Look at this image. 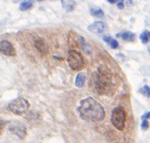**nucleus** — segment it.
I'll list each match as a JSON object with an SVG mask.
<instances>
[{
  "label": "nucleus",
  "instance_id": "obj_1",
  "mask_svg": "<svg viewBox=\"0 0 150 143\" xmlns=\"http://www.w3.org/2000/svg\"><path fill=\"white\" fill-rule=\"evenodd\" d=\"M77 110L81 118L84 120L99 122L105 117V110L102 106L93 98H85L81 100Z\"/></svg>",
  "mask_w": 150,
  "mask_h": 143
},
{
  "label": "nucleus",
  "instance_id": "obj_2",
  "mask_svg": "<svg viewBox=\"0 0 150 143\" xmlns=\"http://www.w3.org/2000/svg\"><path fill=\"white\" fill-rule=\"evenodd\" d=\"M93 81H94V85H96V90L100 93V94H105L110 92L112 89V81L106 75V73H101V70H99V73L94 74L93 76Z\"/></svg>",
  "mask_w": 150,
  "mask_h": 143
},
{
  "label": "nucleus",
  "instance_id": "obj_3",
  "mask_svg": "<svg viewBox=\"0 0 150 143\" xmlns=\"http://www.w3.org/2000/svg\"><path fill=\"white\" fill-rule=\"evenodd\" d=\"M67 61H68V65L69 67L73 69V70H80L84 67L85 62H84V59L81 56V54L76 50H69L68 51V55H67Z\"/></svg>",
  "mask_w": 150,
  "mask_h": 143
},
{
  "label": "nucleus",
  "instance_id": "obj_4",
  "mask_svg": "<svg viewBox=\"0 0 150 143\" xmlns=\"http://www.w3.org/2000/svg\"><path fill=\"white\" fill-rule=\"evenodd\" d=\"M30 107V103L24 98H18L8 105V110L15 115H23Z\"/></svg>",
  "mask_w": 150,
  "mask_h": 143
},
{
  "label": "nucleus",
  "instance_id": "obj_5",
  "mask_svg": "<svg viewBox=\"0 0 150 143\" xmlns=\"http://www.w3.org/2000/svg\"><path fill=\"white\" fill-rule=\"evenodd\" d=\"M125 120H126V114L125 110L122 107H117L113 110L112 113V123L117 130H124L125 126Z\"/></svg>",
  "mask_w": 150,
  "mask_h": 143
},
{
  "label": "nucleus",
  "instance_id": "obj_6",
  "mask_svg": "<svg viewBox=\"0 0 150 143\" xmlns=\"http://www.w3.org/2000/svg\"><path fill=\"white\" fill-rule=\"evenodd\" d=\"M9 131H10L13 134L17 135L18 138H21V139H24L25 135H26V127H25L24 124H22V123H20V122L11 123V124L9 125Z\"/></svg>",
  "mask_w": 150,
  "mask_h": 143
},
{
  "label": "nucleus",
  "instance_id": "obj_7",
  "mask_svg": "<svg viewBox=\"0 0 150 143\" xmlns=\"http://www.w3.org/2000/svg\"><path fill=\"white\" fill-rule=\"evenodd\" d=\"M0 52L2 55H5V56H10V57H13V56L16 55L14 46L9 41H7V40L0 41Z\"/></svg>",
  "mask_w": 150,
  "mask_h": 143
},
{
  "label": "nucleus",
  "instance_id": "obj_8",
  "mask_svg": "<svg viewBox=\"0 0 150 143\" xmlns=\"http://www.w3.org/2000/svg\"><path fill=\"white\" fill-rule=\"evenodd\" d=\"M88 30L94 34H101L106 30V24L104 22H94L88 28Z\"/></svg>",
  "mask_w": 150,
  "mask_h": 143
},
{
  "label": "nucleus",
  "instance_id": "obj_9",
  "mask_svg": "<svg viewBox=\"0 0 150 143\" xmlns=\"http://www.w3.org/2000/svg\"><path fill=\"white\" fill-rule=\"evenodd\" d=\"M34 47L36 48V50H38L40 54H42V55L48 54V47H47L46 42H44L42 39H36V40L34 41Z\"/></svg>",
  "mask_w": 150,
  "mask_h": 143
},
{
  "label": "nucleus",
  "instance_id": "obj_10",
  "mask_svg": "<svg viewBox=\"0 0 150 143\" xmlns=\"http://www.w3.org/2000/svg\"><path fill=\"white\" fill-rule=\"evenodd\" d=\"M117 36L120 38V39H123L124 41H128V42H132V41L135 40V35H134V33H132V32H123V33H118Z\"/></svg>",
  "mask_w": 150,
  "mask_h": 143
},
{
  "label": "nucleus",
  "instance_id": "obj_11",
  "mask_svg": "<svg viewBox=\"0 0 150 143\" xmlns=\"http://www.w3.org/2000/svg\"><path fill=\"white\" fill-rule=\"evenodd\" d=\"M60 1H61V5H63L65 10H67V11L74 10V8H75V1L74 0H60Z\"/></svg>",
  "mask_w": 150,
  "mask_h": 143
},
{
  "label": "nucleus",
  "instance_id": "obj_12",
  "mask_svg": "<svg viewBox=\"0 0 150 143\" xmlns=\"http://www.w3.org/2000/svg\"><path fill=\"white\" fill-rule=\"evenodd\" d=\"M85 74H83V73H80V74H77L76 75V79H75V86H77V87H82V86L84 85V83H85Z\"/></svg>",
  "mask_w": 150,
  "mask_h": 143
},
{
  "label": "nucleus",
  "instance_id": "obj_13",
  "mask_svg": "<svg viewBox=\"0 0 150 143\" xmlns=\"http://www.w3.org/2000/svg\"><path fill=\"white\" fill-rule=\"evenodd\" d=\"M32 7H33V0H24L20 5V9L23 10V11L24 10H29Z\"/></svg>",
  "mask_w": 150,
  "mask_h": 143
},
{
  "label": "nucleus",
  "instance_id": "obj_14",
  "mask_svg": "<svg viewBox=\"0 0 150 143\" xmlns=\"http://www.w3.org/2000/svg\"><path fill=\"white\" fill-rule=\"evenodd\" d=\"M104 41L105 42H107L113 49H116V48H118V42L115 40V39H113V38H110V36H104Z\"/></svg>",
  "mask_w": 150,
  "mask_h": 143
},
{
  "label": "nucleus",
  "instance_id": "obj_15",
  "mask_svg": "<svg viewBox=\"0 0 150 143\" xmlns=\"http://www.w3.org/2000/svg\"><path fill=\"white\" fill-rule=\"evenodd\" d=\"M91 15L93 17H97V18H104V11L100 9V8H94V9H91Z\"/></svg>",
  "mask_w": 150,
  "mask_h": 143
},
{
  "label": "nucleus",
  "instance_id": "obj_16",
  "mask_svg": "<svg viewBox=\"0 0 150 143\" xmlns=\"http://www.w3.org/2000/svg\"><path fill=\"white\" fill-rule=\"evenodd\" d=\"M140 40L142 43H148L150 41V32L149 31H143L140 35Z\"/></svg>",
  "mask_w": 150,
  "mask_h": 143
},
{
  "label": "nucleus",
  "instance_id": "obj_17",
  "mask_svg": "<svg viewBox=\"0 0 150 143\" xmlns=\"http://www.w3.org/2000/svg\"><path fill=\"white\" fill-rule=\"evenodd\" d=\"M140 92H141V93H142L143 95L148 97V98L150 97V87H149V86H147V85L143 86V87H142V89L140 90Z\"/></svg>",
  "mask_w": 150,
  "mask_h": 143
},
{
  "label": "nucleus",
  "instance_id": "obj_18",
  "mask_svg": "<svg viewBox=\"0 0 150 143\" xmlns=\"http://www.w3.org/2000/svg\"><path fill=\"white\" fill-rule=\"evenodd\" d=\"M141 127H142V130H148V127H149V123H148V120H147V119H142Z\"/></svg>",
  "mask_w": 150,
  "mask_h": 143
},
{
  "label": "nucleus",
  "instance_id": "obj_19",
  "mask_svg": "<svg viewBox=\"0 0 150 143\" xmlns=\"http://www.w3.org/2000/svg\"><path fill=\"white\" fill-rule=\"evenodd\" d=\"M5 126H6V122H2V120H0V134L2 133V131H3Z\"/></svg>",
  "mask_w": 150,
  "mask_h": 143
},
{
  "label": "nucleus",
  "instance_id": "obj_20",
  "mask_svg": "<svg viewBox=\"0 0 150 143\" xmlns=\"http://www.w3.org/2000/svg\"><path fill=\"white\" fill-rule=\"evenodd\" d=\"M149 118H150V111L142 115V119H149Z\"/></svg>",
  "mask_w": 150,
  "mask_h": 143
},
{
  "label": "nucleus",
  "instance_id": "obj_21",
  "mask_svg": "<svg viewBox=\"0 0 150 143\" xmlns=\"http://www.w3.org/2000/svg\"><path fill=\"white\" fill-rule=\"evenodd\" d=\"M117 6H118V8H120V9L124 8V2H123V1L120 0V1H118V5H117Z\"/></svg>",
  "mask_w": 150,
  "mask_h": 143
},
{
  "label": "nucleus",
  "instance_id": "obj_22",
  "mask_svg": "<svg viewBox=\"0 0 150 143\" xmlns=\"http://www.w3.org/2000/svg\"><path fill=\"white\" fill-rule=\"evenodd\" d=\"M108 1H109V2H110V3H115V2H116V1H117V0H108Z\"/></svg>",
  "mask_w": 150,
  "mask_h": 143
},
{
  "label": "nucleus",
  "instance_id": "obj_23",
  "mask_svg": "<svg viewBox=\"0 0 150 143\" xmlns=\"http://www.w3.org/2000/svg\"><path fill=\"white\" fill-rule=\"evenodd\" d=\"M38 1H43V0H38Z\"/></svg>",
  "mask_w": 150,
  "mask_h": 143
}]
</instances>
